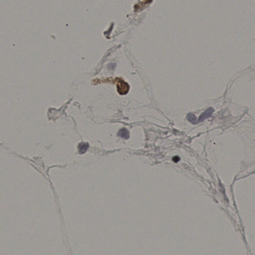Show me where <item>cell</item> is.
<instances>
[{"label":"cell","instance_id":"2","mask_svg":"<svg viewBox=\"0 0 255 255\" xmlns=\"http://www.w3.org/2000/svg\"><path fill=\"white\" fill-rule=\"evenodd\" d=\"M214 112V109L210 107L205 110L204 112L202 113L198 120V123L202 122L205 120L206 119L208 118L212 115Z\"/></svg>","mask_w":255,"mask_h":255},{"label":"cell","instance_id":"6","mask_svg":"<svg viewBox=\"0 0 255 255\" xmlns=\"http://www.w3.org/2000/svg\"><path fill=\"white\" fill-rule=\"evenodd\" d=\"M180 158L178 156H175L172 158V161L175 162H177L178 161H180Z\"/></svg>","mask_w":255,"mask_h":255},{"label":"cell","instance_id":"4","mask_svg":"<svg viewBox=\"0 0 255 255\" xmlns=\"http://www.w3.org/2000/svg\"><path fill=\"white\" fill-rule=\"evenodd\" d=\"M89 148V144L88 143H81L78 145V150L80 154H84Z\"/></svg>","mask_w":255,"mask_h":255},{"label":"cell","instance_id":"1","mask_svg":"<svg viewBox=\"0 0 255 255\" xmlns=\"http://www.w3.org/2000/svg\"><path fill=\"white\" fill-rule=\"evenodd\" d=\"M117 89L119 93L120 94L123 95V94H126L128 92L129 89V86L127 83L122 80L120 81V82H119Z\"/></svg>","mask_w":255,"mask_h":255},{"label":"cell","instance_id":"5","mask_svg":"<svg viewBox=\"0 0 255 255\" xmlns=\"http://www.w3.org/2000/svg\"><path fill=\"white\" fill-rule=\"evenodd\" d=\"M187 119L189 122H191L192 124H197L198 123V120H197L196 116L193 114L190 113L187 115Z\"/></svg>","mask_w":255,"mask_h":255},{"label":"cell","instance_id":"3","mask_svg":"<svg viewBox=\"0 0 255 255\" xmlns=\"http://www.w3.org/2000/svg\"><path fill=\"white\" fill-rule=\"evenodd\" d=\"M118 135L125 139H128L130 138L129 132L126 128H123L120 130V131H119Z\"/></svg>","mask_w":255,"mask_h":255}]
</instances>
